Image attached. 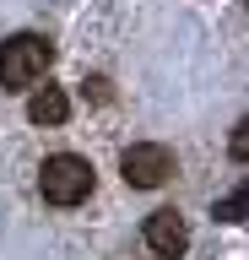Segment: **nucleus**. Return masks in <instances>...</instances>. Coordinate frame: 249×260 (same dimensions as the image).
Wrapping results in <instances>:
<instances>
[{
	"instance_id": "obj_1",
	"label": "nucleus",
	"mask_w": 249,
	"mask_h": 260,
	"mask_svg": "<svg viewBox=\"0 0 249 260\" xmlns=\"http://www.w3.org/2000/svg\"><path fill=\"white\" fill-rule=\"evenodd\" d=\"M49 60H54L49 38H38V32H17V38H6V44H0V87H11V92L33 87V81L49 71Z\"/></svg>"
},
{
	"instance_id": "obj_2",
	"label": "nucleus",
	"mask_w": 249,
	"mask_h": 260,
	"mask_svg": "<svg viewBox=\"0 0 249 260\" xmlns=\"http://www.w3.org/2000/svg\"><path fill=\"white\" fill-rule=\"evenodd\" d=\"M38 190H44V201H49V206H82L87 195H92V162L76 157V152H60V157L44 162Z\"/></svg>"
},
{
	"instance_id": "obj_3",
	"label": "nucleus",
	"mask_w": 249,
	"mask_h": 260,
	"mask_svg": "<svg viewBox=\"0 0 249 260\" xmlns=\"http://www.w3.org/2000/svg\"><path fill=\"white\" fill-rule=\"evenodd\" d=\"M119 174H125L130 190H157V184L173 179V152L163 141H135L119 152Z\"/></svg>"
},
{
	"instance_id": "obj_4",
	"label": "nucleus",
	"mask_w": 249,
	"mask_h": 260,
	"mask_svg": "<svg viewBox=\"0 0 249 260\" xmlns=\"http://www.w3.org/2000/svg\"><path fill=\"white\" fill-rule=\"evenodd\" d=\"M147 249L157 260H179L184 249H190V228H184V217L173 206H163V211L147 217Z\"/></svg>"
},
{
	"instance_id": "obj_5",
	"label": "nucleus",
	"mask_w": 249,
	"mask_h": 260,
	"mask_svg": "<svg viewBox=\"0 0 249 260\" xmlns=\"http://www.w3.org/2000/svg\"><path fill=\"white\" fill-rule=\"evenodd\" d=\"M27 119H33V125H65L70 119V98L60 92V87H38V92L27 98Z\"/></svg>"
},
{
	"instance_id": "obj_6",
	"label": "nucleus",
	"mask_w": 249,
	"mask_h": 260,
	"mask_svg": "<svg viewBox=\"0 0 249 260\" xmlns=\"http://www.w3.org/2000/svg\"><path fill=\"white\" fill-rule=\"evenodd\" d=\"M217 217H222V222H244V190H233L228 201L217 206Z\"/></svg>"
},
{
	"instance_id": "obj_7",
	"label": "nucleus",
	"mask_w": 249,
	"mask_h": 260,
	"mask_svg": "<svg viewBox=\"0 0 249 260\" xmlns=\"http://www.w3.org/2000/svg\"><path fill=\"white\" fill-rule=\"evenodd\" d=\"M244 130H249V125H238V130H233V157H238V162L249 157V136H244Z\"/></svg>"
}]
</instances>
